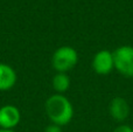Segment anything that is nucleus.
Wrapping results in <instances>:
<instances>
[{
  "mask_svg": "<svg viewBox=\"0 0 133 132\" xmlns=\"http://www.w3.org/2000/svg\"><path fill=\"white\" fill-rule=\"evenodd\" d=\"M112 132H133V129L130 125H125V124H122V125L117 126Z\"/></svg>",
  "mask_w": 133,
  "mask_h": 132,
  "instance_id": "nucleus-10",
  "label": "nucleus"
},
{
  "mask_svg": "<svg viewBox=\"0 0 133 132\" xmlns=\"http://www.w3.org/2000/svg\"><path fill=\"white\" fill-rule=\"evenodd\" d=\"M78 63V53L70 46H62L55 50L51 57V64L56 72H68Z\"/></svg>",
  "mask_w": 133,
  "mask_h": 132,
  "instance_id": "nucleus-2",
  "label": "nucleus"
},
{
  "mask_svg": "<svg viewBox=\"0 0 133 132\" xmlns=\"http://www.w3.org/2000/svg\"><path fill=\"white\" fill-rule=\"evenodd\" d=\"M43 132H62V126H58L56 124H49L48 126H46Z\"/></svg>",
  "mask_w": 133,
  "mask_h": 132,
  "instance_id": "nucleus-9",
  "label": "nucleus"
},
{
  "mask_svg": "<svg viewBox=\"0 0 133 132\" xmlns=\"http://www.w3.org/2000/svg\"><path fill=\"white\" fill-rule=\"evenodd\" d=\"M53 89L57 94H63L69 90L70 88V78L66 75V72H56V75L53 77Z\"/></svg>",
  "mask_w": 133,
  "mask_h": 132,
  "instance_id": "nucleus-8",
  "label": "nucleus"
},
{
  "mask_svg": "<svg viewBox=\"0 0 133 132\" xmlns=\"http://www.w3.org/2000/svg\"><path fill=\"white\" fill-rule=\"evenodd\" d=\"M0 132H15L13 130H4V129H0Z\"/></svg>",
  "mask_w": 133,
  "mask_h": 132,
  "instance_id": "nucleus-11",
  "label": "nucleus"
},
{
  "mask_svg": "<svg viewBox=\"0 0 133 132\" xmlns=\"http://www.w3.org/2000/svg\"><path fill=\"white\" fill-rule=\"evenodd\" d=\"M44 109L51 123L58 126L69 124L74 117V107L70 100L63 94H54L48 97Z\"/></svg>",
  "mask_w": 133,
  "mask_h": 132,
  "instance_id": "nucleus-1",
  "label": "nucleus"
},
{
  "mask_svg": "<svg viewBox=\"0 0 133 132\" xmlns=\"http://www.w3.org/2000/svg\"><path fill=\"white\" fill-rule=\"evenodd\" d=\"M21 121V112L15 105L6 104L0 108V129L13 130Z\"/></svg>",
  "mask_w": 133,
  "mask_h": 132,
  "instance_id": "nucleus-5",
  "label": "nucleus"
},
{
  "mask_svg": "<svg viewBox=\"0 0 133 132\" xmlns=\"http://www.w3.org/2000/svg\"><path fill=\"white\" fill-rule=\"evenodd\" d=\"M110 116L117 122H124L130 115V105L123 97H115L109 105Z\"/></svg>",
  "mask_w": 133,
  "mask_h": 132,
  "instance_id": "nucleus-6",
  "label": "nucleus"
},
{
  "mask_svg": "<svg viewBox=\"0 0 133 132\" xmlns=\"http://www.w3.org/2000/svg\"><path fill=\"white\" fill-rule=\"evenodd\" d=\"M16 72L9 64L0 63V91H7L16 83Z\"/></svg>",
  "mask_w": 133,
  "mask_h": 132,
  "instance_id": "nucleus-7",
  "label": "nucleus"
},
{
  "mask_svg": "<svg viewBox=\"0 0 133 132\" xmlns=\"http://www.w3.org/2000/svg\"><path fill=\"white\" fill-rule=\"evenodd\" d=\"M92 69L98 75H109L115 69L112 51L103 49L95 54L92 58Z\"/></svg>",
  "mask_w": 133,
  "mask_h": 132,
  "instance_id": "nucleus-4",
  "label": "nucleus"
},
{
  "mask_svg": "<svg viewBox=\"0 0 133 132\" xmlns=\"http://www.w3.org/2000/svg\"><path fill=\"white\" fill-rule=\"evenodd\" d=\"M115 69L123 76L133 78V47L125 44L113 50Z\"/></svg>",
  "mask_w": 133,
  "mask_h": 132,
  "instance_id": "nucleus-3",
  "label": "nucleus"
}]
</instances>
